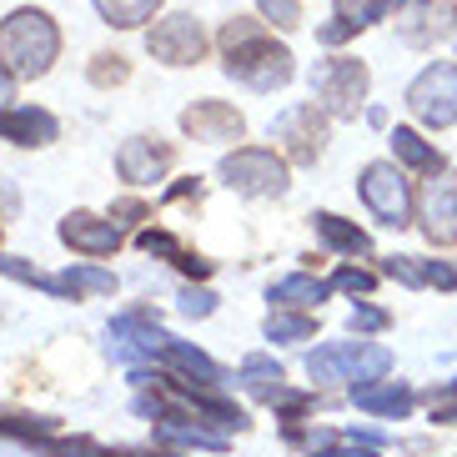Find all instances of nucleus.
<instances>
[{
    "label": "nucleus",
    "mask_w": 457,
    "mask_h": 457,
    "mask_svg": "<svg viewBox=\"0 0 457 457\" xmlns=\"http://www.w3.org/2000/svg\"><path fill=\"white\" fill-rule=\"evenodd\" d=\"M271 141H282L296 166H312L327 146V111L317 106V101H302V106L282 111V116L271 121Z\"/></svg>",
    "instance_id": "obj_9"
},
{
    "label": "nucleus",
    "mask_w": 457,
    "mask_h": 457,
    "mask_svg": "<svg viewBox=\"0 0 457 457\" xmlns=\"http://www.w3.org/2000/svg\"><path fill=\"white\" fill-rule=\"evenodd\" d=\"M15 212H21V196H15L11 181H0V216H15Z\"/></svg>",
    "instance_id": "obj_34"
},
{
    "label": "nucleus",
    "mask_w": 457,
    "mask_h": 457,
    "mask_svg": "<svg viewBox=\"0 0 457 457\" xmlns=\"http://www.w3.org/2000/svg\"><path fill=\"white\" fill-rule=\"evenodd\" d=\"M256 5H262V21H271V26H302V0H256Z\"/></svg>",
    "instance_id": "obj_28"
},
{
    "label": "nucleus",
    "mask_w": 457,
    "mask_h": 457,
    "mask_svg": "<svg viewBox=\"0 0 457 457\" xmlns=\"http://www.w3.org/2000/svg\"><path fill=\"white\" fill-rule=\"evenodd\" d=\"M96 11H101V21L116 30H136L146 26L151 15L162 11V0H96Z\"/></svg>",
    "instance_id": "obj_24"
},
{
    "label": "nucleus",
    "mask_w": 457,
    "mask_h": 457,
    "mask_svg": "<svg viewBox=\"0 0 457 457\" xmlns=\"http://www.w3.org/2000/svg\"><path fill=\"white\" fill-rule=\"evenodd\" d=\"M111 216H121V221H141V216H146V202H131V196H121V202H111Z\"/></svg>",
    "instance_id": "obj_33"
},
{
    "label": "nucleus",
    "mask_w": 457,
    "mask_h": 457,
    "mask_svg": "<svg viewBox=\"0 0 457 457\" xmlns=\"http://www.w3.org/2000/svg\"><path fill=\"white\" fill-rule=\"evenodd\" d=\"M181 131L191 141H242L246 136V116L227 101H196L181 111Z\"/></svg>",
    "instance_id": "obj_14"
},
{
    "label": "nucleus",
    "mask_w": 457,
    "mask_h": 457,
    "mask_svg": "<svg viewBox=\"0 0 457 457\" xmlns=\"http://www.w3.org/2000/svg\"><path fill=\"white\" fill-rule=\"evenodd\" d=\"M262 332H267L271 342H312V337H317V322H312V317H296V312H287V307H277L267 322H262Z\"/></svg>",
    "instance_id": "obj_25"
},
{
    "label": "nucleus",
    "mask_w": 457,
    "mask_h": 457,
    "mask_svg": "<svg viewBox=\"0 0 457 457\" xmlns=\"http://www.w3.org/2000/svg\"><path fill=\"white\" fill-rule=\"evenodd\" d=\"M357 191H362L367 212H372L382 227H407V216H412V191H407L397 162H367L362 176H357Z\"/></svg>",
    "instance_id": "obj_7"
},
{
    "label": "nucleus",
    "mask_w": 457,
    "mask_h": 457,
    "mask_svg": "<svg viewBox=\"0 0 457 457\" xmlns=\"http://www.w3.org/2000/svg\"><path fill=\"white\" fill-rule=\"evenodd\" d=\"M221 61H227L221 71H227L231 81L256 96L282 91L296 76L292 51L277 36H267V21H252V15H237V21L221 26Z\"/></svg>",
    "instance_id": "obj_1"
},
{
    "label": "nucleus",
    "mask_w": 457,
    "mask_h": 457,
    "mask_svg": "<svg viewBox=\"0 0 457 457\" xmlns=\"http://www.w3.org/2000/svg\"><path fill=\"white\" fill-rule=\"evenodd\" d=\"M146 51L162 61V66H196L206 55V30L196 15H162L156 26L146 30Z\"/></svg>",
    "instance_id": "obj_10"
},
{
    "label": "nucleus",
    "mask_w": 457,
    "mask_h": 457,
    "mask_svg": "<svg viewBox=\"0 0 457 457\" xmlns=\"http://www.w3.org/2000/svg\"><path fill=\"white\" fill-rule=\"evenodd\" d=\"M11 101H15V76H11L5 66H0V111L11 106Z\"/></svg>",
    "instance_id": "obj_35"
},
{
    "label": "nucleus",
    "mask_w": 457,
    "mask_h": 457,
    "mask_svg": "<svg viewBox=\"0 0 457 457\" xmlns=\"http://www.w3.org/2000/svg\"><path fill=\"white\" fill-rule=\"evenodd\" d=\"M61 242H66L71 252L91 256V262H106V256L121 252V227H116V216L101 221V216H91V212H71L66 221H61Z\"/></svg>",
    "instance_id": "obj_12"
},
{
    "label": "nucleus",
    "mask_w": 457,
    "mask_h": 457,
    "mask_svg": "<svg viewBox=\"0 0 457 457\" xmlns=\"http://www.w3.org/2000/svg\"><path fill=\"white\" fill-rule=\"evenodd\" d=\"M136 246L151 252V256H166V262H171L176 271H187V277H212V262L196 256V252H187V246L176 242L171 231H162V227H146L141 237H136Z\"/></svg>",
    "instance_id": "obj_19"
},
{
    "label": "nucleus",
    "mask_w": 457,
    "mask_h": 457,
    "mask_svg": "<svg viewBox=\"0 0 457 457\" xmlns=\"http://www.w3.org/2000/svg\"><path fill=\"white\" fill-rule=\"evenodd\" d=\"M337 15H342L352 30H367L372 21L387 15V5H382V0H337Z\"/></svg>",
    "instance_id": "obj_27"
},
{
    "label": "nucleus",
    "mask_w": 457,
    "mask_h": 457,
    "mask_svg": "<svg viewBox=\"0 0 457 457\" xmlns=\"http://www.w3.org/2000/svg\"><path fill=\"white\" fill-rule=\"evenodd\" d=\"M66 282H71V292H76V296H86V292H91V296H111V292H116V277H111L106 267H91V262H76V267L66 271Z\"/></svg>",
    "instance_id": "obj_26"
},
{
    "label": "nucleus",
    "mask_w": 457,
    "mask_h": 457,
    "mask_svg": "<svg viewBox=\"0 0 457 457\" xmlns=\"http://www.w3.org/2000/svg\"><path fill=\"white\" fill-rule=\"evenodd\" d=\"M61 136V121L41 106H5L0 111V141L11 146H51Z\"/></svg>",
    "instance_id": "obj_16"
},
{
    "label": "nucleus",
    "mask_w": 457,
    "mask_h": 457,
    "mask_svg": "<svg viewBox=\"0 0 457 457\" xmlns=\"http://www.w3.org/2000/svg\"><path fill=\"white\" fill-rule=\"evenodd\" d=\"M437 397H457V382H447V387H432V403H437Z\"/></svg>",
    "instance_id": "obj_37"
},
{
    "label": "nucleus",
    "mask_w": 457,
    "mask_h": 457,
    "mask_svg": "<svg viewBox=\"0 0 457 457\" xmlns=\"http://www.w3.org/2000/svg\"><path fill=\"white\" fill-rule=\"evenodd\" d=\"M61 55V30L46 11H11L0 21V66L15 81H36Z\"/></svg>",
    "instance_id": "obj_2"
},
{
    "label": "nucleus",
    "mask_w": 457,
    "mask_h": 457,
    "mask_svg": "<svg viewBox=\"0 0 457 457\" xmlns=\"http://www.w3.org/2000/svg\"><path fill=\"white\" fill-rule=\"evenodd\" d=\"M392 367V352L377 347V342H327V347H317L307 357V372L312 382H327V387H337V382H377V377H387Z\"/></svg>",
    "instance_id": "obj_3"
},
{
    "label": "nucleus",
    "mask_w": 457,
    "mask_h": 457,
    "mask_svg": "<svg viewBox=\"0 0 457 457\" xmlns=\"http://www.w3.org/2000/svg\"><path fill=\"white\" fill-rule=\"evenodd\" d=\"M387 141H392V156H397L403 166H412V171H428V176H432V171H443V156H437V146H428V141H422L417 131L397 126Z\"/></svg>",
    "instance_id": "obj_22"
},
{
    "label": "nucleus",
    "mask_w": 457,
    "mask_h": 457,
    "mask_svg": "<svg viewBox=\"0 0 457 457\" xmlns=\"http://www.w3.org/2000/svg\"><path fill=\"white\" fill-rule=\"evenodd\" d=\"M382 5H387V11H392V5H397V0H382Z\"/></svg>",
    "instance_id": "obj_38"
},
{
    "label": "nucleus",
    "mask_w": 457,
    "mask_h": 457,
    "mask_svg": "<svg viewBox=\"0 0 457 457\" xmlns=\"http://www.w3.org/2000/svg\"><path fill=\"white\" fill-rule=\"evenodd\" d=\"M312 86H317V106L337 121H352L367 101V86H372V71L352 55H332L322 66L312 71Z\"/></svg>",
    "instance_id": "obj_5"
},
{
    "label": "nucleus",
    "mask_w": 457,
    "mask_h": 457,
    "mask_svg": "<svg viewBox=\"0 0 457 457\" xmlns=\"http://www.w3.org/2000/svg\"><path fill=\"white\" fill-rule=\"evenodd\" d=\"M407 111L432 131L457 126V66L453 61H432L412 86H407Z\"/></svg>",
    "instance_id": "obj_6"
},
{
    "label": "nucleus",
    "mask_w": 457,
    "mask_h": 457,
    "mask_svg": "<svg viewBox=\"0 0 457 457\" xmlns=\"http://www.w3.org/2000/svg\"><path fill=\"white\" fill-rule=\"evenodd\" d=\"M312 227H317V237L342 256H362L367 252V231L357 227V221H342V216H332V212H317Z\"/></svg>",
    "instance_id": "obj_21"
},
{
    "label": "nucleus",
    "mask_w": 457,
    "mask_h": 457,
    "mask_svg": "<svg viewBox=\"0 0 457 457\" xmlns=\"http://www.w3.org/2000/svg\"><path fill=\"white\" fill-rule=\"evenodd\" d=\"M382 327H387V312L382 307H372V302H357V307H352V332L362 337V332H382Z\"/></svg>",
    "instance_id": "obj_30"
},
{
    "label": "nucleus",
    "mask_w": 457,
    "mask_h": 457,
    "mask_svg": "<svg viewBox=\"0 0 457 457\" xmlns=\"http://www.w3.org/2000/svg\"><path fill=\"white\" fill-rule=\"evenodd\" d=\"M91 81H96V86H116V81H126V61H121V55H96Z\"/></svg>",
    "instance_id": "obj_32"
},
{
    "label": "nucleus",
    "mask_w": 457,
    "mask_h": 457,
    "mask_svg": "<svg viewBox=\"0 0 457 457\" xmlns=\"http://www.w3.org/2000/svg\"><path fill=\"white\" fill-rule=\"evenodd\" d=\"M382 277L403 287H443L457 292V262H422V256H387L382 262Z\"/></svg>",
    "instance_id": "obj_17"
},
{
    "label": "nucleus",
    "mask_w": 457,
    "mask_h": 457,
    "mask_svg": "<svg viewBox=\"0 0 457 457\" xmlns=\"http://www.w3.org/2000/svg\"><path fill=\"white\" fill-rule=\"evenodd\" d=\"M327 292H332V282H317V277H307V271L282 277V282H271V287H267L271 307H322Z\"/></svg>",
    "instance_id": "obj_20"
},
{
    "label": "nucleus",
    "mask_w": 457,
    "mask_h": 457,
    "mask_svg": "<svg viewBox=\"0 0 457 457\" xmlns=\"http://www.w3.org/2000/svg\"><path fill=\"white\" fill-rule=\"evenodd\" d=\"M237 382H242L246 392H256L262 403L282 407L287 417H296V412H307V407H312V397H307V392H292V387H287L282 367L271 362V357H246V362L237 367Z\"/></svg>",
    "instance_id": "obj_11"
},
{
    "label": "nucleus",
    "mask_w": 457,
    "mask_h": 457,
    "mask_svg": "<svg viewBox=\"0 0 457 457\" xmlns=\"http://www.w3.org/2000/svg\"><path fill=\"white\" fill-rule=\"evenodd\" d=\"M352 403L362 407V412H372V417H407L412 412V387L407 382H362V387H352Z\"/></svg>",
    "instance_id": "obj_18"
},
{
    "label": "nucleus",
    "mask_w": 457,
    "mask_h": 457,
    "mask_svg": "<svg viewBox=\"0 0 457 457\" xmlns=\"http://www.w3.org/2000/svg\"><path fill=\"white\" fill-rule=\"evenodd\" d=\"M432 422H453V428H457V407H437V412H432Z\"/></svg>",
    "instance_id": "obj_36"
},
{
    "label": "nucleus",
    "mask_w": 457,
    "mask_h": 457,
    "mask_svg": "<svg viewBox=\"0 0 457 457\" xmlns=\"http://www.w3.org/2000/svg\"><path fill=\"white\" fill-rule=\"evenodd\" d=\"M453 21V0H412V11L397 21V30L407 46H437L443 36H457Z\"/></svg>",
    "instance_id": "obj_15"
},
{
    "label": "nucleus",
    "mask_w": 457,
    "mask_h": 457,
    "mask_svg": "<svg viewBox=\"0 0 457 457\" xmlns=\"http://www.w3.org/2000/svg\"><path fill=\"white\" fill-rule=\"evenodd\" d=\"M181 312H187V317H212L216 296L206 292V287H181Z\"/></svg>",
    "instance_id": "obj_31"
},
{
    "label": "nucleus",
    "mask_w": 457,
    "mask_h": 457,
    "mask_svg": "<svg viewBox=\"0 0 457 457\" xmlns=\"http://www.w3.org/2000/svg\"><path fill=\"white\" fill-rule=\"evenodd\" d=\"M332 287H337V292H352V296H367L377 287V277H372V271H362V267H342L332 277Z\"/></svg>",
    "instance_id": "obj_29"
},
{
    "label": "nucleus",
    "mask_w": 457,
    "mask_h": 457,
    "mask_svg": "<svg viewBox=\"0 0 457 457\" xmlns=\"http://www.w3.org/2000/svg\"><path fill=\"white\" fill-rule=\"evenodd\" d=\"M417 221H422V237L432 246H457V176L432 171L417 191Z\"/></svg>",
    "instance_id": "obj_8"
},
{
    "label": "nucleus",
    "mask_w": 457,
    "mask_h": 457,
    "mask_svg": "<svg viewBox=\"0 0 457 457\" xmlns=\"http://www.w3.org/2000/svg\"><path fill=\"white\" fill-rule=\"evenodd\" d=\"M216 176L227 181L237 196H287V162L277 156V151L267 146H237L231 156H221V166H216Z\"/></svg>",
    "instance_id": "obj_4"
},
{
    "label": "nucleus",
    "mask_w": 457,
    "mask_h": 457,
    "mask_svg": "<svg viewBox=\"0 0 457 457\" xmlns=\"http://www.w3.org/2000/svg\"><path fill=\"white\" fill-rule=\"evenodd\" d=\"M0 277L26 282V287H41V292H51V296H76V292H71V282H66V271H61V277H51V271L30 267V262H21V256H5V252H0Z\"/></svg>",
    "instance_id": "obj_23"
},
{
    "label": "nucleus",
    "mask_w": 457,
    "mask_h": 457,
    "mask_svg": "<svg viewBox=\"0 0 457 457\" xmlns=\"http://www.w3.org/2000/svg\"><path fill=\"white\" fill-rule=\"evenodd\" d=\"M176 151L166 146V141H151V136H131L121 151H116V171H121V181H131V187H156L166 171H171Z\"/></svg>",
    "instance_id": "obj_13"
}]
</instances>
